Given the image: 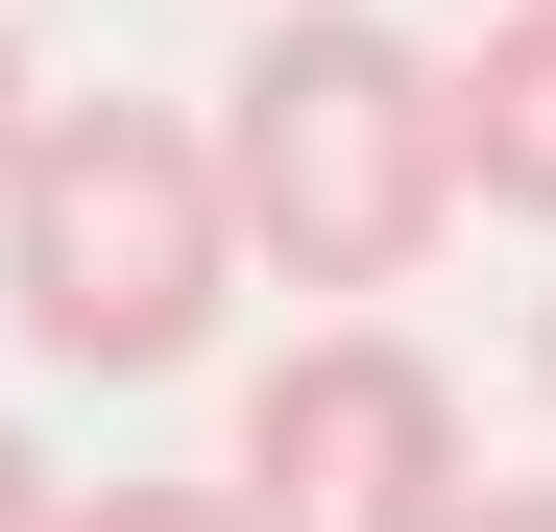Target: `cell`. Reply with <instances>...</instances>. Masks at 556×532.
Masks as SVG:
<instances>
[{"instance_id": "3", "label": "cell", "mask_w": 556, "mask_h": 532, "mask_svg": "<svg viewBox=\"0 0 556 532\" xmlns=\"http://www.w3.org/2000/svg\"><path fill=\"white\" fill-rule=\"evenodd\" d=\"M242 484H266V532H459V388L412 364L388 315H315L291 364L242 388Z\"/></svg>"}, {"instance_id": "7", "label": "cell", "mask_w": 556, "mask_h": 532, "mask_svg": "<svg viewBox=\"0 0 556 532\" xmlns=\"http://www.w3.org/2000/svg\"><path fill=\"white\" fill-rule=\"evenodd\" d=\"M49 508H73V484H49V460H25V435H0V532H49Z\"/></svg>"}, {"instance_id": "9", "label": "cell", "mask_w": 556, "mask_h": 532, "mask_svg": "<svg viewBox=\"0 0 556 532\" xmlns=\"http://www.w3.org/2000/svg\"><path fill=\"white\" fill-rule=\"evenodd\" d=\"M532 388H556V291H532Z\"/></svg>"}, {"instance_id": "6", "label": "cell", "mask_w": 556, "mask_h": 532, "mask_svg": "<svg viewBox=\"0 0 556 532\" xmlns=\"http://www.w3.org/2000/svg\"><path fill=\"white\" fill-rule=\"evenodd\" d=\"M25 122H49V73H25V25H0V169H25Z\"/></svg>"}, {"instance_id": "2", "label": "cell", "mask_w": 556, "mask_h": 532, "mask_svg": "<svg viewBox=\"0 0 556 532\" xmlns=\"http://www.w3.org/2000/svg\"><path fill=\"white\" fill-rule=\"evenodd\" d=\"M218 194H242V242L291 266V291H388L459 218V73L412 25H363V0H291V25L218 73Z\"/></svg>"}, {"instance_id": "1", "label": "cell", "mask_w": 556, "mask_h": 532, "mask_svg": "<svg viewBox=\"0 0 556 532\" xmlns=\"http://www.w3.org/2000/svg\"><path fill=\"white\" fill-rule=\"evenodd\" d=\"M242 291V194H218V122L169 98H49L25 169H0V315H25V364L73 388H169Z\"/></svg>"}, {"instance_id": "4", "label": "cell", "mask_w": 556, "mask_h": 532, "mask_svg": "<svg viewBox=\"0 0 556 532\" xmlns=\"http://www.w3.org/2000/svg\"><path fill=\"white\" fill-rule=\"evenodd\" d=\"M459 194L556 242V0H508V25L459 49Z\"/></svg>"}, {"instance_id": "8", "label": "cell", "mask_w": 556, "mask_h": 532, "mask_svg": "<svg viewBox=\"0 0 556 532\" xmlns=\"http://www.w3.org/2000/svg\"><path fill=\"white\" fill-rule=\"evenodd\" d=\"M459 532H556V484H459Z\"/></svg>"}, {"instance_id": "5", "label": "cell", "mask_w": 556, "mask_h": 532, "mask_svg": "<svg viewBox=\"0 0 556 532\" xmlns=\"http://www.w3.org/2000/svg\"><path fill=\"white\" fill-rule=\"evenodd\" d=\"M49 532H266V508H242V484H73Z\"/></svg>"}]
</instances>
